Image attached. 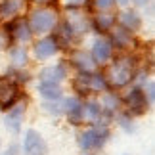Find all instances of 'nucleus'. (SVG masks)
I'll return each mask as SVG.
<instances>
[{
  "label": "nucleus",
  "mask_w": 155,
  "mask_h": 155,
  "mask_svg": "<svg viewBox=\"0 0 155 155\" xmlns=\"http://www.w3.org/2000/svg\"><path fill=\"white\" fill-rule=\"evenodd\" d=\"M136 69H138V61H134V56L130 52H124L113 56V59L105 65L104 75L111 90H123L132 84Z\"/></svg>",
  "instance_id": "1"
},
{
  "label": "nucleus",
  "mask_w": 155,
  "mask_h": 155,
  "mask_svg": "<svg viewBox=\"0 0 155 155\" xmlns=\"http://www.w3.org/2000/svg\"><path fill=\"white\" fill-rule=\"evenodd\" d=\"M71 88H73L75 96L79 98H88V96H100L109 90V82H107L104 71L94 69L86 73H77L71 79Z\"/></svg>",
  "instance_id": "2"
},
{
  "label": "nucleus",
  "mask_w": 155,
  "mask_h": 155,
  "mask_svg": "<svg viewBox=\"0 0 155 155\" xmlns=\"http://www.w3.org/2000/svg\"><path fill=\"white\" fill-rule=\"evenodd\" d=\"M25 17H27V23H29L31 33L35 37H44V35L54 33V29H56L61 14H59L58 6H48V8L29 10L25 14Z\"/></svg>",
  "instance_id": "3"
},
{
  "label": "nucleus",
  "mask_w": 155,
  "mask_h": 155,
  "mask_svg": "<svg viewBox=\"0 0 155 155\" xmlns=\"http://www.w3.org/2000/svg\"><path fill=\"white\" fill-rule=\"evenodd\" d=\"M111 138L109 124H88L77 134V146L81 151H102Z\"/></svg>",
  "instance_id": "4"
},
{
  "label": "nucleus",
  "mask_w": 155,
  "mask_h": 155,
  "mask_svg": "<svg viewBox=\"0 0 155 155\" xmlns=\"http://www.w3.org/2000/svg\"><path fill=\"white\" fill-rule=\"evenodd\" d=\"M123 109L128 113L130 117H142L150 111V102H147L146 94H144V88L138 86V84H130L127 86V90L123 94Z\"/></svg>",
  "instance_id": "5"
},
{
  "label": "nucleus",
  "mask_w": 155,
  "mask_h": 155,
  "mask_svg": "<svg viewBox=\"0 0 155 155\" xmlns=\"http://www.w3.org/2000/svg\"><path fill=\"white\" fill-rule=\"evenodd\" d=\"M31 44L33 46L29 48L31 50V59H35V61H38V63L50 61V59H54L59 52H61L59 42L56 40V37H54L52 33L44 35V37H37Z\"/></svg>",
  "instance_id": "6"
},
{
  "label": "nucleus",
  "mask_w": 155,
  "mask_h": 155,
  "mask_svg": "<svg viewBox=\"0 0 155 155\" xmlns=\"http://www.w3.org/2000/svg\"><path fill=\"white\" fill-rule=\"evenodd\" d=\"M0 25L8 31V35H10V38H12L14 44H31L35 40V35L31 33V27H29L25 15L14 17V19H10L6 23H0Z\"/></svg>",
  "instance_id": "7"
},
{
  "label": "nucleus",
  "mask_w": 155,
  "mask_h": 155,
  "mask_svg": "<svg viewBox=\"0 0 155 155\" xmlns=\"http://www.w3.org/2000/svg\"><path fill=\"white\" fill-rule=\"evenodd\" d=\"M88 52H90L94 63H96L98 67H105V65L113 59V56H115L113 44H111V40H109L107 35H96V37L92 38V42H90Z\"/></svg>",
  "instance_id": "8"
},
{
  "label": "nucleus",
  "mask_w": 155,
  "mask_h": 155,
  "mask_svg": "<svg viewBox=\"0 0 155 155\" xmlns=\"http://www.w3.org/2000/svg\"><path fill=\"white\" fill-rule=\"evenodd\" d=\"M21 153L23 155H46L48 153V144L42 138V134L35 128H27L21 138Z\"/></svg>",
  "instance_id": "9"
},
{
  "label": "nucleus",
  "mask_w": 155,
  "mask_h": 155,
  "mask_svg": "<svg viewBox=\"0 0 155 155\" xmlns=\"http://www.w3.org/2000/svg\"><path fill=\"white\" fill-rule=\"evenodd\" d=\"M71 75V67L67 63V59H59L56 63H48L44 65L42 69L38 71V81H48V82H58V84H63L65 81L69 79Z\"/></svg>",
  "instance_id": "10"
},
{
  "label": "nucleus",
  "mask_w": 155,
  "mask_h": 155,
  "mask_svg": "<svg viewBox=\"0 0 155 155\" xmlns=\"http://www.w3.org/2000/svg\"><path fill=\"white\" fill-rule=\"evenodd\" d=\"M67 63L71 69H75L77 73H86V71H94L98 69V65L94 63V59L90 56L88 48H81V46H73L69 48V54H67Z\"/></svg>",
  "instance_id": "11"
},
{
  "label": "nucleus",
  "mask_w": 155,
  "mask_h": 155,
  "mask_svg": "<svg viewBox=\"0 0 155 155\" xmlns=\"http://www.w3.org/2000/svg\"><path fill=\"white\" fill-rule=\"evenodd\" d=\"M19 100H23L21 94V86L15 84L8 77H0V109L8 111L10 107H14Z\"/></svg>",
  "instance_id": "12"
},
{
  "label": "nucleus",
  "mask_w": 155,
  "mask_h": 155,
  "mask_svg": "<svg viewBox=\"0 0 155 155\" xmlns=\"http://www.w3.org/2000/svg\"><path fill=\"white\" fill-rule=\"evenodd\" d=\"M25 113H27V102L19 100L14 107H10L8 111H4V127L10 134L17 136L23 128V121H25Z\"/></svg>",
  "instance_id": "13"
},
{
  "label": "nucleus",
  "mask_w": 155,
  "mask_h": 155,
  "mask_svg": "<svg viewBox=\"0 0 155 155\" xmlns=\"http://www.w3.org/2000/svg\"><path fill=\"white\" fill-rule=\"evenodd\" d=\"M63 17L67 19V23L75 31V35H77L79 40H82L88 33H92V29H90V14H86L84 10H65Z\"/></svg>",
  "instance_id": "14"
},
{
  "label": "nucleus",
  "mask_w": 155,
  "mask_h": 155,
  "mask_svg": "<svg viewBox=\"0 0 155 155\" xmlns=\"http://www.w3.org/2000/svg\"><path fill=\"white\" fill-rule=\"evenodd\" d=\"M144 23H146V19H144V15H142V12L132 8V6L117 12V25L124 27L127 31L134 33V35L144 29Z\"/></svg>",
  "instance_id": "15"
},
{
  "label": "nucleus",
  "mask_w": 155,
  "mask_h": 155,
  "mask_svg": "<svg viewBox=\"0 0 155 155\" xmlns=\"http://www.w3.org/2000/svg\"><path fill=\"white\" fill-rule=\"evenodd\" d=\"M109 40H111V44H113V50H115V54H124V52H130L134 48V44H136V35L134 33H130L127 31L124 27L121 25H115L109 31Z\"/></svg>",
  "instance_id": "16"
},
{
  "label": "nucleus",
  "mask_w": 155,
  "mask_h": 155,
  "mask_svg": "<svg viewBox=\"0 0 155 155\" xmlns=\"http://www.w3.org/2000/svg\"><path fill=\"white\" fill-rule=\"evenodd\" d=\"M61 104H63V117L69 121V124H73V127L84 124V119H82V98L71 94V96L61 98Z\"/></svg>",
  "instance_id": "17"
},
{
  "label": "nucleus",
  "mask_w": 155,
  "mask_h": 155,
  "mask_svg": "<svg viewBox=\"0 0 155 155\" xmlns=\"http://www.w3.org/2000/svg\"><path fill=\"white\" fill-rule=\"evenodd\" d=\"M117 25V12H94L90 14V29L96 35H109V31Z\"/></svg>",
  "instance_id": "18"
},
{
  "label": "nucleus",
  "mask_w": 155,
  "mask_h": 155,
  "mask_svg": "<svg viewBox=\"0 0 155 155\" xmlns=\"http://www.w3.org/2000/svg\"><path fill=\"white\" fill-rule=\"evenodd\" d=\"M27 12H29L27 0H0V23L25 15Z\"/></svg>",
  "instance_id": "19"
},
{
  "label": "nucleus",
  "mask_w": 155,
  "mask_h": 155,
  "mask_svg": "<svg viewBox=\"0 0 155 155\" xmlns=\"http://www.w3.org/2000/svg\"><path fill=\"white\" fill-rule=\"evenodd\" d=\"M8 67H15V69H23L27 67L29 61H31V50H29L27 44H12L8 52Z\"/></svg>",
  "instance_id": "20"
},
{
  "label": "nucleus",
  "mask_w": 155,
  "mask_h": 155,
  "mask_svg": "<svg viewBox=\"0 0 155 155\" xmlns=\"http://www.w3.org/2000/svg\"><path fill=\"white\" fill-rule=\"evenodd\" d=\"M98 100H100V104H102V109L109 117H115L117 113L123 109V98H121V94H119L117 90H111L109 88L107 92L100 94Z\"/></svg>",
  "instance_id": "21"
},
{
  "label": "nucleus",
  "mask_w": 155,
  "mask_h": 155,
  "mask_svg": "<svg viewBox=\"0 0 155 155\" xmlns=\"http://www.w3.org/2000/svg\"><path fill=\"white\" fill-rule=\"evenodd\" d=\"M37 92L44 102L50 100H61L63 98V86L58 82H48V81H38L37 84Z\"/></svg>",
  "instance_id": "22"
},
{
  "label": "nucleus",
  "mask_w": 155,
  "mask_h": 155,
  "mask_svg": "<svg viewBox=\"0 0 155 155\" xmlns=\"http://www.w3.org/2000/svg\"><path fill=\"white\" fill-rule=\"evenodd\" d=\"M6 77H8V79H12L15 84H19V86H25V84H29V82L33 81V73H31L27 67H23V69L8 67V69H6Z\"/></svg>",
  "instance_id": "23"
},
{
  "label": "nucleus",
  "mask_w": 155,
  "mask_h": 155,
  "mask_svg": "<svg viewBox=\"0 0 155 155\" xmlns=\"http://www.w3.org/2000/svg\"><path fill=\"white\" fill-rule=\"evenodd\" d=\"M113 123L117 124L119 128L123 130L124 134H132V132H136V123H134V117H130L124 109H121L117 113L115 117H113Z\"/></svg>",
  "instance_id": "24"
},
{
  "label": "nucleus",
  "mask_w": 155,
  "mask_h": 155,
  "mask_svg": "<svg viewBox=\"0 0 155 155\" xmlns=\"http://www.w3.org/2000/svg\"><path fill=\"white\" fill-rule=\"evenodd\" d=\"M40 109H42L46 115H50V117H63V104H61V100H50V102H44L42 100V104H40Z\"/></svg>",
  "instance_id": "25"
},
{
  "label": "nucleus",
  "mask_w": 155,
  "mask_h": 155,
  "mask_svg": "<svg viewBox=\"0 0 155 155\" xmlns=\"http://www.w3.org/2000/svg\"><path fill=\"white\" fill-rule=\"evenodd\" d=\"M88 8H92V12H111L115 8V0H90Z\"/></svg>",
  "instance_id": "26"
},
{
  "label": "nucleus",
  "mask_w": 155,
  "mask_h": 155,
  "mask_svg": "<svg viewBox=\"0 0 155 155\" xmlns=\"http://www.w3.org/2000/svg\"><path fill=\"white\" fill-rule=\"evenodd\" d=\"M63 10H86L90 0H59Z\"/></svg>",
  "instance_id": "27"
},
{
  "label": "nucleus",
  "mask_w": 155,
  "mask_h": 155,
  "mask_svg": "<svg viewBox=\"0 0 155 155\" xmlns=\"http://www.w3.org/2000/svg\"><path fill=\"white\" fill-rule=\"evenodd\" d=\"M12 44H14V42H12V38H10L8 31H6L2 25H0V54H6Z\"/></svg>",
  "instance_id": "28"
},
{
  "label": "nucleus",
  "mask_w": 155,
  "mask_h": 155,
  "mask_svg": "<svg viewBox=\"0 0 155 155\" xmlns=\"http://www.w3.org/2000/svg\"><path fill=\"white\" fill-rule=\"evenodd\" d=\"M142 88H144V94H146L150 105H153V100H155V82H153V79H147L144 84H142Z\"/></svg>",
  "instance_id": "29"
},
{
  "label": "nucleus",
  "mask_w": 155,
  "mask_h": 155,
  "mask_svg": "<svg viewBox=\"0 0 155 155\" xmlns=\"http://www.w3.org/2000/svg\"><path fill=\"white\" fill-rule=\"evenodd\" d=\"M33 8H48V6H59V0H27Z\"/></svg>",
  "instance_id": "30"
},
{
  "label": "nucleus",
  "mask_w": 155,
  "mask_h": 155,
  "mask_svg": "<svg viewBox=\"0 0 155 155\" xmlns=\"http://www.w3.org/2000/svg\"><path fill=\"white\" fill-rule=\"evenodd\" d=\"M150 4H153V0H130V6L136 8V10H144Z\"/></svg>",
  "instance_id": "31"
},
{
  "label": "nucleus",
  "mask_w": 155,
  "mask_h": 155,
  "mask_svg": "<svg viewBox=\"0 0 155 155\" xmlns=\"http://www.w3.org/2000/svg\"><path fill=\"white\" fill-rule=\"evenodd\" d=\"M4 155H21V146L17 144V142H12L8 146V150H6Z\"/></svg>",
  "instance_id": "32"
},
{
  "label": "nucleus",
  "mask_w": 155,
  "mask_h": 155,
  "mask_svg": "<svg viewBox=\"0 0 155 155\" xmlns=\"http://www.w3.org/2000/svg\"><path fill=\"white\" fill-rule=\"evenodd\" d=\"M130 6V0H115V8L123 10V8H128Z\"/></svg>",
  "instance_id": "33"
},
{
  "label": "nucleus",
  "mask_w": 155,
  "mask_h": 155,
  "mask_svg": "<svg viewBox=\"0 0 155 155\" xmlns=\"http://www.w3.org/2000/svg\"><path fill=\"white\" fill-rule=\"evenodd\" d=\"M81 155H102L100 151H82Z\"/></svg>",
  "instance_id": "34"
},
{
  "label": "nucleus",
  "mask_w": 155,
  "mask_h": 155,
  "mask_svg": "<svg viewBox=\"0 0 155 155\" xmlns=\"http://www.w3.org/2000/svg\"><path fill=\"white\" fill-rule=\"evenodd\" d=\"M123 155H130V153H123Z\"/></svg>",
  "instance_id": "35"
},
{
  "label": "nucleus",
  "mask_w": 155,
  "mask_h": 155,
  "mask_svg": "<svg viewBox=\"0 0 155 155\" xmlns=\"http://www.w3.org/2000/svg\"><path fill=\"white\" fill-rule=\"evenodd\" d=\"M0 146H2V142H0Z\"/></svg>",
  "instance_id": "36"
},
{
  "label": "nucleus",
  "mask_w": 155,
  "mask_h": 155,
  "mask_svg": "<svg viewBox=\"0 0 155 155\" xmlns=\"http://www.w3.org/2000/svg\"><path fill=\"white\" fill-rule=\"evenodd\" d=\"M2 155H4V153H2Z\"/></svg>",
  "instance_id": "37"
}]
</instances>
